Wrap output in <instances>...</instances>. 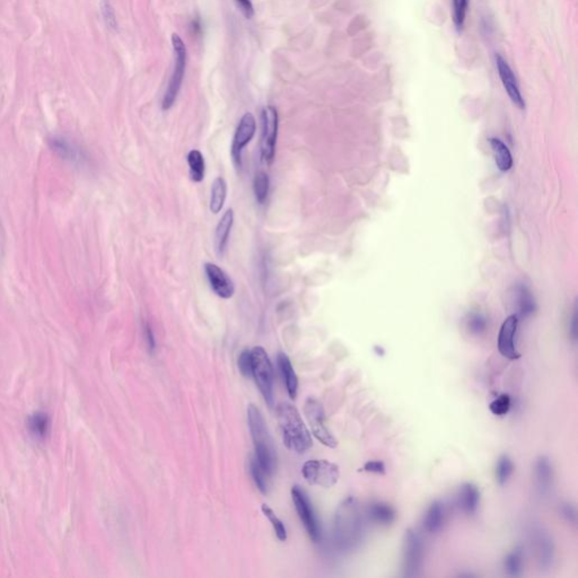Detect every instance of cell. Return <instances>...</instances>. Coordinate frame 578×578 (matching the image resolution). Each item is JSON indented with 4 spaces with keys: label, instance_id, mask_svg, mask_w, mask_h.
<instances>
[{
    "label": "cell",
    "instance_id": "obj_12",
    "mask_svg": "<svg viewBox=\"0 0 578 578\" xmlns=\"http://www.w3.org/2000/svg\"><path fill=\"white\" fill-rule=\"evenodd\" d=\"M256 131V118L252 113H245L240 118V123H238V128L235 131L233 143H231V157H233L235 164L238 166H240V164H242V152L254 137Z\"/></svg>",
    "mask_w": 578,
    "mask_h": 578
},
{
    "label": "cell",
    "instance_id": "obj_6",
    "mask_svg": "<svg viewBox=\"0 0 578 578\" xmlns=\"http://www.w3.org/2000/svg\"><path fill=\"white\" fill-rule=\"evenodd\" d=\"M251 358L253 378L267 405L271 408L274 407V375L268 353L262 347H254L251 350Z\"/></svg>",
    "mask_w": 578,
    "mask_h": 578
},
{
    "label": "cell",
    "instance_id": "obj_2",
    "mask_svg": "<svg viewBox=\"0 0 578 578\" xmlns=\"http://www.w3.org/2000/svg\"><path fill=\"white\" fill-rule=\"evenodd\" d=\"M277 419L283 434V444L296 453H305L313 446L308 427L305 426L299 410L287 402L277 407Z\"/></svg>",
    "mask_w": 578,
    "mask_h": 578
},
{
    "label": "cell",
    "instance_id": "obj_34",
    "mask_svg": "<svg viewBox=\"0 0 578 578\" xmlns=\"http://www.w3.org/2000/svg\"><path fill=\"white\" fill-rule=\"evenodd\" d=\"M238 364L240 374L243 375L244 378H249V376H252V358H251V350L245 349L240 353V357H238Z\"/></svg>",
    "mask_w": 578,
    "mask_h": 578
},
{
    "label": "cell",
    "instance_id": "obj_23",
    "mask_svg": "<svg viewBox=\"0 0 578 578\" xmlns=\"http://www.w3.org/2000/svg\"><path fill=\"white\" fill-rule=\"evenodd\" d=\"M490 146L493 150L497 168L502 172H507V170H511V166H513V157H511L509 147L506 146L505 143H502V140L498 139V138H491L490 139Z\"/></svg>",
    "mask_w": 578,
    "mask_h": 578
},
{
    "label": "cell",
    "instance_id": "obj_15",
    "mask_svg": "<svg viewBox=\"0 0 578 578\" xmlns=\"http://www.w3.org/2000/svg\"><path fill=\"white\" fill-rule=\"evenodd\" d=\"M204 272L207 276L210 287L213 292L220 299H229L233 297L235 292V286L233 280L229 277L225 271L220 269L215 263H206L204 265Z\"/></svg>",
    "mask_w": 578,
    "mask_h": 578
},
{
    "label": "cell",
    "instance_id": "obj_38",
    "mask_svg": "<svg viewBox=\"0 0 578 578\" xmlns=\"http://www.w3.org/2000/svg\"><path fill=\"white\" fill-rule=\"evenodd\" d=\"M362 470L369 473H375V475H385L387 472V466L384 464L383 461L380 459H371L362 466Z\"/></svg>",
    "mask_w": 578,
    "mask_h": 578
},
{
    "label": "cell",
    "instance_id": "obj_37",
    "mask_svg": "<svg viewBox=\"0 0 578 578\" xmlns=\"http://www.w3.org/2000/svg\"><path fill=\"white\" fill-rule=\"evenodd\" d=\"M486 326H487L486 319L478 314L472 315L468 319V329L475 335H481L486 330Z\"/></svg>",
    "mask_w": 578,
    "mask_h": 578
},
{
    "label": "cell",
    "instance_id": "obj_21",
    "mask_svg": "<svg viewBox=\"0 0 578 578\" xmlns=\"http://www.w3.org/2000/svg\"><path fill=\"white\" fill-rule=\"evenodd\" d=\"M278 366H279L280 374L283 376V384L286 387L289 398L295 400L297 396V389H299V380L292 367V362L286 353H280L278 355Z\"/></svg>",
    "mask_w": 578,
    "mask_h": 578
},
{
    "label": "cell",
    "instance_id": "obj_25",
    "mask_svg": "<svg viewBox=\"0 0 578 578\" xmlns=\"http://www.w3.org/2000/svg\"><path fill=\"white\" fill-rule=\"evenodd\" d=\"M504 570L509 577H520L524 570V552L522 547H516L507 554L504 563Z\"/></svg>",
    "mask_w": 578,
    "mask_h": 578
},
{
    "label": "cell",
    "instance_id": "obj_36",
    "mask_svg": "<svg viewBox=\"0 0 578 578\" xmlns=\"http://www.w3.org/2000/svg\"><path fill=\"white\" fill-rule=\"evenodd\" d=\"M559 514L567 523L572 524V525H576L577 523V511H576L575 506L570 502H565L560 504Z\"/></svg>",
    "mask_w": 578,
    "mask_h": 578
},
{
    "label": "cell",
    "instance_id": "obj_11",
    "mask_svg": "<svg viewBox=\"0 0 578 578\" xmlns=\"http://www.w3.org/2000/svg\"><path fill=\"white\" fill-rule=\"evenodd\" d=\"M531 541L538 567L543 570L552 568L556 559V548L549 532L541 527H536L531 532Z\"/></svg>",
    "mask_w": 578,
    "mask_h": 578
},
{
    "label": "cell",
    "instance_id": "obj_1",
    "mask_svg": "<svg viewBox=\"0 0 578 578\" xmlns=\"http://www.w3.org/2000/svg\"><path fill=\"white\" fill-rule=\"evenodd\" d=\"M365 527L358 500L348 497L339 505L335 520L337 547L344 552L356 550L364 538Z\"/></svg>",
    "mask_w": 578,
    "mask_h": 578
},
{
    "label": "cell",
    "instance_id": "obj_19",
    "mask_svg": "<svg viewBox=\"0 0 578 578\" xmlns=\"http://www.w3.org/2000/svg\"><path fill=\"white\" fill-rule=\"evenodd\" d=\"M367 516L371 523L380 527H389L396 522V511L387 502H374L367 509Z\"/></svg>",
    "mask_w": 578,
    "mask_h": 578
},
{
    "label": "cell",
    "instance_id": "obj_26",
    "mask_svg": "<svg viewBox=\"0 0 578 578\" xmlns=\"http://www.w3.org/2000/svg\"><path fill=\"white\" fill-rule=\"evenodd\" d=\"M188 165H189L190 179L195 183H199L204 179L206 164L202 154L199 150H193L188 154Z\"/></svg>",
    "mask_w": 578,
    "mask_h": 578
},
{
    "label": "cell",
    "instance_id": "obj_3",
    "mask_svg": "<svg viewBox=\"0 0 578 578\" xmlns=\"http://www.w3.org/2000/svg\"><path fill=\"white\" fill-rule=\"evenodd\" d=\"M247 423L256 450V455L253 459H256L258 466L270 479L276 466V453L269 436L268 429L265 427V419L262 417L259 409L254 405L247 407Z\"/></svg>",
    "mask_w": 578,
    "mask_h": 578
},
{
    "label": "cell",
    "instance_id": "obj_4",
    "mask_svg": "<svg viewBox=\"0 0 578 578\" xmlns=\"http://www.w3.org/2000/svg\"><path fill=\"white\" fill-rule=\"evenodd\" d=\"M172 48H173L174 67L168 89L165 91L164 98L161 102V109L164 111L170 110L179 96L184 75H186V59H188L186 44L179 34H172Z\"/></svg>",
    "mask_w": 578,
    "mask_h": 578
},
{
    "label": "cell",
    "instance_id": "obj_35",
    "mask_svg": "<svg viewBox=\"0 0 578 578\" xmlns=\"http://www.w3.org/2000/svg\"><path fill=\"white\" fill-rule=\"evenodd\" d=\"M100 10H102L104 21L107 23L109 28H111V30H116L118 23H116V12H114L113 7L111 6V3L107 0H103L102 1V3H100Z\"/></svg>",
    "mask_w": 578,
    "mask_h": 578
},
{
    "label": "cell",
    "instance_id": "obj_24",
    "mask_svg": "<svg viewBox=\"0 0 578 578\" xmlns=\"http://www.w3.org/2000/svg\"><path fill=\"white\" fill-rule=\"evenodd\" d=\"M226 197H227V183L225 179L218 177L213 181L211 186V195H210L209 208L213 213H220L224 207Z\"/></svg>",
    "mask_w": 578,
    "mask_h": 578
},
{
    "label": "cell",
    "instance_id": "obj_18",
    "mask_svg": "<svg viewBox=\"0 0 578 578\" xmlns=\"http://www.w3.org/2000/svg\"><path fill=\"white\" fill-rule=\"evenodd\" d=\"M481 493L479 488L471 482H466L457 493V505L463 514L473 516L480 505Z\"/></svg>",
    "mask_w": 578,
    "mask_h": 578
},
{
    "label": "cell",
    "instance_id": "obj_10",
    "mask_svg": "<svg viewBox=\"0 0 578 578\" xmlns=\"http://www.w3.org/2000/svg\"><path fill=\"white\" fill-rule=\"evenodd\" d=\"M292 497L297 514L301 518V523L304 524L305 529L308 533L310 540L317 543L322 538V533H321L319 520H317L308 493H305L299 486H294L292 488Z\"/></svg>",
    "mask_w": 578,
    "mask_h": 578
},
{
    "label": "cell",
    "instance_id": "obj_16",
    "mask_svg": "<svg viewBox=\"0 0 578 578\" xmlns=\"http://www.w3.org/2000/svg\"><path fill=\"white\" fill-rule=\"evenodd\" d=\"M534 487L541 498H547L554 488V466L548 457H538L534 464Z\"/></svg>",
    "mask_w": 578,
    "mask_h": 578
},
{
    "label": "cell",
    "instance_id": "obj_7",
    "mask_svg": "<svg viewBox=\"0 0 578 578\" xmlns=\"http://www.w3.org/2000/svg\"><path fill=\"white\" fill-rule=\"evenodd\" d=\"M261 159L265 164L269 165L274 161L279 128V118L276 107L271 105L263 107L261 112Z\"/></svg>",
    "mask_w": 578,
    "mask_h": 578
},
{
    "label": "cell",
    "instance_id": "obj_33",
    "mask_svg": "<svg viewBox=\"0 0 578 578\" xmlns=\"http://www.w3.org/2000/svg\"><path fill=\"white\" fill-rule=\"evenodd\" d=\"M468 0H453L454 23L457 28H462L466 21Z\"/></svg>",
    "mask_w": 578,
    "mask_h": 578
},
{
    "label": "cell",
    "instance_id": "obj_17",
    "mask_svg": "<svg viewBox=\"0 0 578 578\" xmlns=\"http://www.w3.org/2000/svg\"><path fill=\"white\" fill-rule=\"evenodd\" d=\"M448 520V509L441 500H435L428 506L423 515V529L429 534L441 532Z\"/></svg>",
    "mask_w": 578,
    "mask_h": 578
},
{
    "label": "cell",
    "instance_id": "obj_29",
    "mask_svg": "<svg viewBox=\"0 0 578 578\" xmlns=\"http://www.w3.org/2000/svg\"><path fill=\"white\" fill-rule=\"evenodd\" d=\"M262 513L265 514V518H268L269 522H270L271 525L274 527V533H276V536L277 538H279V541L285 542L287 540V531L286 527L283 525V522L279 520L276 513H274L272 509L269 507L268 505H265V504H262L261 506Z\"/></svg>",
    "mask_w": 578,
    "mask_h": 578
},
{
    "label": "cell",
    "instance_id": "obj_5",
    "mask_svg": "<svg viewBox=\"0 0 578 578\" xmlns=\"http://www.w3.org/2000/svg\"><path fill=\"white\" fill-rule=\"evenodd\" d=\"M425 563V542L414 529L405 531L402 545V576L418 577Z\"/></svg>",
    "mask_w": 578,
    "mask_h": 578
},
{
    "label": "cell",
    "instance_id": "obj_9",
    "mask_svg": "<svg viewBox=\"0 0 578 578\" xmlns=\"http://www.w3.org/2000/svg\"><path fill=\"white\" fill-rule=\"evenodd\" d=\"M304 414L315 439L321 441L323 445H326V448H337L338 441L326 427V412H324L322 403L317 399L308 398L305 402Z\"/></svg>",
    "mask_w": 578,
    "mask_h": 578
},
{
    "label": "cell",
    "instance_id": "obj_8",
    "mask_svg": "<svg viewBox=\"0 0 578 578\" xmlns=\"http://www.w3.org/2000/svg\"><path fill=\"white\" fill-rule=\"evenodd\" d=\"M301 475L308 484L323 488H331L340 478V468L326 459H310L304 463Z\"/></svg>",
    "mask_w": 578,
    "mask_h": 578
},
{
    "label": "cell",
    "instance_id": "obj_20",
    "mask_svg": "<svg viewBox=\"0 0 578 578\" xmlns=\"http://www.w3.org/2000/svg\"><path fill=\"white\" fill-rule=\"evenodd\" d=\"M233 224H234V211L233 209H227L220 218L216 227V233H215V249L218 256H222L226 251Z\"/></svg>",
    "mask_w": 578,
    "mask_h": 578
},
{
    "label": "cell",
    "instance_id": "obj_13",
    "mask_svg": "<svg viewBox=\"0 0 578 578\" xmlns=\"http://www.w3.org/2000/svg\"><path fill=\"white\" fill-rule=\"evenodd\" d=\"M518 317L516 314L509 315L502 322L498 335V350L502 356L509 360H516L520 355L516 348V332H518Z\"/></svg>",
    "mask_w": 578,
    "mask_h": 578
},
{
    "label": "cell",
    "instance_id": "obj_40",
    "mask_svg": "<svg viewBox=\"0 0 578 578\" xmlns=\"http://www.w3.org/2000/svg\"><path fill=\"white\" fill-rule=\"evenodd\" d=\"M145 338H146L147 346H148L150 351H154L156 347L155 337H154V333H152V326L150 324H147V323L145 324Z\"/></svg>",
    "mask_w": 578,
    "mask_h": 578
},
{
    "label": "cell",
    "instance_id": "obj_31",
    "mask_svg": "<svg viewBox=\"0 0 578 578\" xmlns=\"http://www.w3.org/2000/svg\"><path fill=\"white\" fill-rule=\"evenodd\" d=\"M511 396L504 393V394H500V396H497L496 399H493V401L490 402L489 410L495 416L502 417V416H506V414H509V410H511Z\"/></svg>",
    "mask_w": 578,
    "mask_h": 578
},
{
    "label": "cell",
    "instance_id": "obj_27",
    "mask_svg": "<svg viewBox=\"0 0 578 578\" xmlns=\"http://www.w3.org/2000/svg\"><path fill=\"white\" fill-rule=\"evenodd\" d=\"M515 466L513 459L509 455H502L496 463L495 475L499 486H505L514 473Z\"/></svg>",
    "mask_w": 578,
    "mask_h": 578
},
{
    "label": "cell",
    "instance_id": "obj_39",
    "mask_svg": "<svg viewBox=\"0 0 578 578\" xmlns=\"http://www.w3.org/2000/svg\"><path fill=\"white\" fill-rule=\"evenodd\" d=\"M235 3L238 5L240 12L243 14L245 19H252L253 16H254V8H253L252 1L251 0H235Z\"/></svg>",
    "mask_w": 578,
    "mask_h": 578
},
{
    "label": "cell",
    "instance_id": "obj_32",
    "mask_svg": "<svg viewBox=\"0 0 578 578\" xmlns=\"http://www.w3.org/2000/svg\"><path fill=\"white\" fill-rule=\"evenodd\" d=\"M251 475H252L253 480L256 482V487L261 491L262 493H268V481L269 478L265 475V472L262 471L261 468L258 466L256 459H251Z\"/></svg>",
    "mask_w": 578,
    "mask_h": 578
},
{
    "label": "cell",
    "instance_id": "obj_30",
    "mask_svg": "<svg viewBox=\"0 0 578 578\" xmlns=\"http://www.w3.org/2000/svg\"><path fill=\"white\" fill-rule=\"evenodd\" d=\"M518 294H520V299H518V313L522 317H527L534 312L536 310V303L534 299L531 296V292L527 290L525 287H520L518 288Z\"/></svg>",
    "mask_w": 578,
    "mask_h": 578
},
{
    "label": "cell",
    "instance_id": "obj_14",
    "mask_svg": "<svg viewBox=\"0 0 578 578\" xmlns=\"http://www.w3.org/2000/svg\"><path fill=\"white\" fill-rule=\"evenodd\" d=\"M496 66L502 85L505 87L511 102L520 110H524L525 109V100L520 94L518 80H516L513 70L509 67V62L502 58V55H496Z\"/></svg>",
    "mask_w": 578,
    "mask_h": 578
},
{
    "label": "cell",
    "instance_id": "obj_28",
    "mask_svg": "<svg viewBox=\"0 0 578 578\" xmlns=\"http://www.w3.org/2000/svg\"><path fill=\"white\" fill-rule=\"evenodd\" d=\"M269 188H270V181H269L268 175L265 172L256 173L253 181V190H254V195H256L258 204H263L267 201Z\"/></svg>",
    "mask_w": 578,
    "mask_h": 578
},
{
    "label": "cell",
    "instance_id": "obj_22",
    "mask_svg": "<svg viewBox=\"0 0 578 578\" xmlns=\"http://www.w3.org/2000/svg\"><path fill=\"white\" fill-rule=\"evenodd\" d=\"M50 418L44 412H35L28 417V429L30 435L35 439H44L49 435Z\"/></svg>",
    "mask_w": 578,
    "mask_h": 578
}]
</instances>
